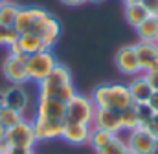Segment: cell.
<instances>
[{"instance_id":"1","label":"cell","mask_w":158,"mask_h":154,"mask_svg":"<svg viewBox=\"0 0 158 154\" xmlns=\"http://www.w3.org/2000/svg\"><path fill=\"white\" fill-rule=\"evenodd\" d=\"M92 101H94L96 108H110V110H118V112H123L134 105L129 86L119 84V83L99 84L92 92Z\"/></svg>"},{"instance_id":"2","label":"cell","mask_w":158,"mask_h":154,"mask_svg":"<svg viewBox=\"0 0 158 154\" xmlns=\"http://www.w3.org/2000/svg\"><path fill=\"white\" fill-rule=\"evenodd\" d=\"M57 59L55 55L52 53V50H42L37 51L33 55H28V61H26V75L28 81H33V83H42L46 77L52 74V70L57 66Z\"/></svg>"},{"instance_id":"3","label":"cell","mask_w":158,"mask_h":154,"mask_svg":"<svg viewBox=\"0 0 158 154\" xmlns=\"http://www.w3.org/2000/svg\"><path fill=\"white\" fill-rule=\"evenodd\" d=\"M96 116V105L92 97L76 94L68 103H66V121L68 123H83V125H92Z\"/></svg>"},{"instance_id":"4","label":"cell","mask_w":158,"mask_h":154,"mask_svg":"<svg viewBox=\"0 0 158 154\" xmlns=\"http://www.w3.org/2000/svg\"><path fill=\"white\" fill-rule=\"evenodd\" d=\"M9 147H22V149H33L35 143H37V138H35V130H33V123L28 121L26 117L6 128V140H4Z\"/></svg>"},{"instance_id":"5","label":"cell","mask_w":158,"mask_h":154,"mask_svg":"<svg viewBox=\"0 0 158 154\" xmlns=\"http://www.w3.org/2000/svg\"><path fill=\"white\" fill-rule=\"evenodd\" d=\"M125 141H127V147L134 154H156L158 151V140L147 127H138L131 130Z\"/></svg>"},{"instance_id":"6","label":"cell","mask_w":158,"mask_h":154,"mask_svg":"<svg viewBox=\"0 0 158 154\" xmlns=\"http://www.w3.org/2000/svg\"><path fill=\"white\" fill-rule=\"evenodd\" d=\"M31 33H37V35L42 38V44H44L46 50H52V48L57 44V40H59L61 24H59V20H57L53 15H50V13L46 11L39 20H37V24H35V28H33Z\"/></svg>"},{"instance_id":"7","label":"cell","mask_w":158,"mask_h":154,"mask_svg":"<svg viewBox=\"0 0 158 154\" xmlns=\"http://www.w3.org/2000/svg\"><path fill=\"white\" fill-rule=\"evenodd\" d=\"M35 116L52 121H66V103L52 97H39Z\"/></svg>"},{"instance_id":"8","label":"cell","mask_w":158,"mask_h":154,"mask_svg":"<svg viewBox=\"0 0 158 154\" xmlns=\"http://www.w3.org/2000/svg\"><path fill=\"white\" fill-rule=\"evenodd\" d=\"M116 66L121 74L131 77H136L142 74V68H140V63H138V55H136V48L134 44H129V46H123L119 48V51L116 53Z\"/></svg>"},{"instance_id":"9","label":"cell","mask_w":158,"mask_h":154,"mask_svg":"<svg viewBox=\"0 0 158 154\" xmlns=\"http://www.w3.org/2000/svg\"><path fill=\"white\" fill-rule=\"evenodd\" d=\"M31 123H33L37 141H52V140H59L63 136L64 121H52V119H42V117L35 116Z\"/></svg>"},{"instance_id":"10","label":"cell","mask_w":158,"mask_h":154,"mask_svg":"<svg viewBox=\"0 0 158 154\" xmlns=\"http://www.w3.org/2000/svg\"><path fill=\"white\" fill-rule=\"evenodd\" d=\"M92 127L109 130V132H112L114 136H118L119 132L123 130V125H121V112L110 110V108H96V116H94Z\"/></svg>"},{"instance_id":"11","label":"cell","mask_w":158,"mask_h":154,"mask_svg":"<svg viewBox=\"0 0 158 154\" xmlns=\"http://www.w3.org/2000/svg\"><path fill=\"white\" fill-rule=\"evenodd\" d=\"M136 48V55H138V63L142 68V74L158 70V46L156 42H138L134 44Z\"/></svg>"},{"instance_id":"12","label":"cell","mask_w":158,"mask_h":154,"mask_svg":"<svg viewBox=\"0 0 158 154\" xmlns=\"http://www.w3.org/2000/svg\"><path fill=\"white\" fill-rule=\"evenodd\" d=\"M44 13H46V9H42V7H19V13H17L13 28L19 31V35L30 33V31H33L37 20Z\"/></svg>"},{"instance_id":"13","label":"cell","mask_w":158,"mask_h":154,"mask_svg":"<svg viewBox=\"0 0 158 154\" xmlns=\"http://www.w3.org/2000/svg\"><path fill=\"white\" fill-rule=\"evenodd\" d=\"M4 99H6V107L19 110L20 114H24L30 107V94L22 84H9L4 90Z\"/></svg>"},{"instance_id":"14","label":"cell","mask_w":158,"mask_h":154,"mask_svg":"<svg viewBox=\"0 0 158 154\" xmlns=\"http://www.w3.org/2000/svg\"><path fill=\"white\" fill-rule=\"evenodd\" d=\"M76 86L74 83H64V84H39V97H52V99H59L63 103H68L74 95H76Z\"/></svg>"},{"instance_id":"15","label":"cell","mask_w":158,"mask_h":154,"mask_svg":"<svg viewBox=\"0 0 158 154\" xmlns=\"http://www.w3.org/2000/svg\"><path fill=\"white\" fill-rule=\"evenodd\" d=\"M2 72H4V77H6L11 84H24V83H28L26 63L20 61V59H17V57L7 55V59H6L4 64H2Z\"/></svg>"},{"instance_id":"16","label":"cell","mask_w":158,"mask_h":154,"mask_svg":"<svg viewBox=\"0 0 158 154\" xmlns=\"http://www.w3.org/2000/svg\"><path fill=\"white\" fill-rule=\"evenodd\" d=\"M92 132V125H83V123H68L64 121V128H63V136L61 140H64L70 145H83L88 141Z\"/></svg>"},{"instance_id":"17","label":"cell","mask_w":158,"mask_h":154,"mask_svg":"<svg viewBox=\"0 0 158 154\" xmlns=\"http://www.w3.org/2000/svg\"><path fill=\"white\" fill-rule=\"evenodd\" d=\"M127 86L131 90V95H132L134 105L136 103H149V99L153 95V88L149 86V83H147V79H145L143 74L142 75H136L131 81V84H127Z\"/></svg>"},{"instance_id":"18","label":"cell","mask_w":158,"mask_h":154,"mask_svg":"<svg viewBox=\"0 0 158 154\" xmlns=\"http://www.w3.org/2000/svg\"><path fill=\"white\" fill-rule=\"evenodd\" d=\"M142 42H156L158 38V17H147L138 28H136Z\"/></svg>"},{"instance_id":"19","label":"cell","mask_w":158,"mask_h":154,"mask_svg":"<svg viewBox=\"0 0 158 154\" xmlns=\"http://www.w3.org/2000/svg\"><path fill=\"white\" fill-rule=\"evenodd\" d=\"M17 42H19L20 50H22L26 55H33V53H37V51L46 50L44 44H42V38H40L37 33H31V31H30V33H22Z\"/></svg>"},{"instance_id":"20","label":"cell","mask_w":158,"mask_h":154,"mask_svg":"<svg viewBox=\"0 0 158 154\" xmlns=\"http://www.w3.org/2000/svg\"><path fill=\"white\" fill-rule=\"evenodd\" d=\"M147 17H149V13H147V9L142 6V2L127 4V6H125V18H127V22H129L132 28H138Z\"/></svg>"},{"instance_id":"21","label":"cell","mask_w":158,"mask_h":154,"mask_svg":"<svg viewBox=\"0 0 158 154\" xmlns=\"http://www.w3.org/2000/svg\"><path fill=\"white\" fill-rule=\"evenodd\" d=\"M114 138H116V136H114L112 132L103 130V128H98V127H92V132H90L88 143H90L96 151H99V149H103L105 145H109Z\"/></svg>"},{"instance_id":"22","label":"cell","mask_w":158,"mask_h":154,"mask_svg":"<svg viewBox=\"0 0 158 154\" xmlns=\"http://www.w3.org/2000/svg\"><path fill=\"white\" fill-rule=\"evenodd\" d=\"M19 7L20 6H17L11 0H2L0 2V24L13 26L15 18H17V13H19Z\"/></svg>"},{"instance_id":"23","label":"cell","mask_w":158,"mask_h":154,"mask_svg":"<svg viewBox=\"0 0 158 154\" xmlns=\"http://www.w3.org/2000/svg\"><path fill=\"white\" fill-rule=\"evenodd\" d=\"M42 83H44V84H64V83H72V74H70V70H68L66 66L57 64V66L52 70V74L46 77Z\"/></svg>"},{"instance_id":"24","label":"cell","mask_w":158,"mask_h":154,"mask_svg":"<svg viewBox=\"0 0 158 154\" xmlns=\"http://www.w3.org/2000/svg\"><path fill=\"white\" fill-rule=\"evenodd\" d=\"M134 110H136V116H138V121H140V127H147L153 117L156 114V110L149 105V103H136L134 105Z\"/></svg>"},{"instance_id":"25","label":"cell","mask_w":158,"mask_h":154,"mask_svg":"<svg viewBox=\"0 0 158 154\" xmlns=\"http://www.w3.org/2000/svg\"><path fill=\"white\" fill-rule=\"evenodd\" d=\"M22 119H24V114H20L19 110H13V108H9V107H6V108L0 110V123H2L6 128H9V127L20 123Z\"/></svg>"},{"instance_id":"26","label":"cell","mask_w":158,"mask_h":154,"mask_svg":"<svg viewBox=\"0 0 158 154\" xmlns=\"http://www.w3.org/2000/svg\"><path fill=\"white\" fill-rule=\"evenodd\" d=\"M121 125H123V130L131 132L134 128L140 127V121H138V116H136V110H134V105L127 110L121 112Z\"/></svg>"},{"instance_id":"27","label":"cell","mask_w":158,"mask_h":154,"mask_svg":"<svg viewBox=\"0 0 158 154\" xmlns=\"http://www.w3.org/2000/svg\"><path fill=\"white\" fill-rule=\"evenodd\" d=\"M19 31L13 26H4L0 24V46H11L19 40Z\"/></svg>"},{"instance_id":"28","label":"cell","mask_w":158,"mask_h":154,"mask_svg":"<svg viewBox=\"0 0 158 154\" xmlns=\"http://www.w3.org/2000/svg\"><path fill=\"white\" fill-rule=\"evenodd\" d=\"M125 147H127V141H125V140H121L119 136H116L109 145H105L103 149H99V151H96V152H98V154H119Z\"/></svg>"},{"instance_id":"29","label":"cell","mask_w":158,"mask_h":154,"mask_svg":"<svg viewBox=\"0 0 158 154\" xmlns=\"http://www.w3.org/2000/svg\"><path fill=\"white\" fill-rule=\"evenodd\" d=\"M142 6L151 17H158V0H142Z\"/></svg>"},{"instance_id":"30","label":"cell","mask_w":158,"mask_h":154,"mask_svg":"<svg viewBox=\"0 0 158 154\" xmlns=\"http://www.w3.org/2000/svg\"><path fill=\"white\" fill-rule=\"evenodd\" d=\"M143 75H145V79H147L149 86L153 88V92H158V70L147 72V74H143Z\"/></svg>"},{"instance_id":"31","label":"cell","mask_w":158,"mask_h":154,"mask_svg":"<svg viewBox=\"0 0 158 154\" xmlns=\"http://www.w3.org/2000/svg\"><path fill=\"white\" fill-rule=\"evenodd\" d=\"M4 154H33V149H22V147H7Z\"/></svg>"},{"instance_id":"32","label":"cell","mask_w":158,"mask_h":154,"mask_svg":"<svg viewBox=\"0 0 158 154\" xmlns=\"http://www.w3.org/2000/svg\"><path fill=\"white\" fill-rule=\"evenodd\" d=\"M147 128H149V130L153 132V136H155V138L158 140V112L155 114V117H153V121H151V123L147 125Z\"/></svg>"},{"instance_id":"33","label":"cell","mask_w":158,"mask_h":154,"mask_svg":"<svg viewBox=\"0 0 158 154\" xmlns=\"http://www.w3.org/2000/svg\"><path fill=\"white\" fill-rule=\"evenodd\" d=\"M64 6H72V7H76V6H83L86 0H61Z\"/></svg>"},{"instance_id":"34","label":"cell","mask_w":158,"mask_h":154,"mask_svg":"<svg viewBox=\"0 0 158 154\" xmlns=\"http://www.w3.org/2000/svg\"><path fill=\"white\" fill-rule=\"evenodd\" d=\"M149 105L158 112V92H153V95H151V99H149Z\"/></svg>"},{"instance_id":"35","label":"cell","mask_w":158,"mask_h":154,"mask_svg":"<svg viewBox=\"0 0 158 154\" xmlns=\"http://www.w3.org/2000/svg\"><path fill=\"white\" fill-rule=\"evenodd\" d=\"M4 140H6V127L0 123V143H2Z\"/></svg>"},{"instance_id":"36","label":"cell","mask_w":158,"mask_h":154,"mask_svg":"<svg viewBox=\"0 0 158 154\" xmlns=\"http://www.w3.org/2000/svg\"><path fill=\"white\" fill-rule=\"evenodd\" d=\"M6 108V99H4V90H0V110Z\"/></svg>"},{"instance_id":"37","label":"cell","mask_w":158,"mask_h":154,"mask_svg":"<svg viewBox=\"0 0 158 154\" xmlns=\"http://www.w3.org/2000/svg\"><path fill=\"white\" fill-rule=\"evenodd\" d=\"M119 154H134V152H132V151H131L129 147H125V149H123V151H121Z\"/></svg>"},{"instance_id":"38","label":"cell","mask_w":158,"mask_h":154,"mask_svg":"<svg viewBox=\"0 0 158 154\" xmlns=\"http://www.w3.org/2000/svg\"><path fill=\"white\" fill-rule=\"evenodd\" d=\"M123 2H125V6H127V4H136V2H142V0H123Z\"/></svg>"},{"instance_id":"39","label":"cell","mask_w":158,"mask_h":154,"mask_svg":"<svg viewBox=\"0 0 158 154\" xmlns=\"http://www.w3.org/2000/svg\"><path fill=\"white\" fill-rule=\"evenodd\" d=\"M88 2H94V4H99V2H103V0H88Z\"/></svg>"},{"instance_id":"40","label":"cell","mask_w":158,"mask_h":154,"mask_svg":"<svg viewBox=\"0 0 158 154\" xmlns=\"http://www.w3.org/2000/svg\"><path fill=\"white\" fill-rule=\"evenodd\" d=\"M0 154H4V151H2V149H0Z\"/></svg>"},{"instance_id":"41","label":"cell","mask_w":158,"mask_h":154,"mask_svg":"<svg viewBox=\"0 0 158 154\" xmlns=\"http://www.w3.org/2000/svg\"><path fill=\"white\" fill-rule=\"evenodd\" d=\"M156 46H158V38H156Z\"/></svg>"},{"instance_id":"42","label":"cell","mask_w":158,"mask_h":154,"mask_svg":"<svg viewBox=\"0 0 158 154\" xmlns=\"http://www.w3.org/2000/svg\"><path fill=\"white\" fill-rule=\"evenodd\" d=\"M0 2H2V0H0Z\"/></svg>"}]
</instances>
